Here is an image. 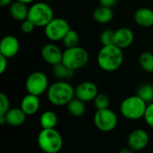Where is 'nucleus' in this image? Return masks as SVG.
<instances>
[{
  "mask_svg": "<svg viewBox=\"0 0 153 153\" xmlns=\"http://www.w3.org/2000/svg\"><path fill=\"white\" fill-rule=\"evenodd\" d=\"M47 1H52V0H47Z\"/></svg>",
  "mask_w": 153,
  "mask_h": 153,
  "instance_id": "37",
  "label": "nucleus"
},
{
  "mask_svg": "<svg viewBox=\"0 0 153 153\" xmlns=\"http://www.w3.org/2000/svg\"><path fill=\"white\" fill-rule=\"evenodd\" d=\"M149 134L143 129H134L133 130L127 138V143L130 149L135 152H140L144 150L149 144Z\"/></svg>",
  "mask_w": 153,
  "mask_h": 153,
  "instance_id": "10",
  "label": "nucleus"
},
{
  "mask_svg": "<svg viewBox=\"0 0 153 153\" xmlns=\"http://www.w3.org/2000/svg\"><path fill=\"white\" fill-rule=\"evenodd\" d=\"M35 24L30 22L29 19H26L24 21L22 22L21 23V30L24 32V33H30L34 30L35 29Z\"/></svg>",
  "mask_w": 153,
  "mask_h": 153,
  "instance_id": "30",
  "label": "nucleus"
},
{
  "mask_svg": "<svg viewBox=\"0 0 153 153\" xmlns=\"http://www.w3.org/2000/svg\"><path fill=\"white\" fill-rule=\"evenodd\" d=\"M71 30L69 23L63 18H54L45 26V35L51 41L62 40Z\"/></svg>",
  "mask_w": 153,
  "mask_h": 153,
  "instance_id": "9",
  "label": "nucleus"
},
{
  "mask_svg": "<svg viewBox=\"0 0 153 153\" xmlns=\"http://www.w3.org/2000/svg\"><path fill=\"white\" fill-rule=\"evenodd\" d=\"M63 53L64 51H62L59 47L53 43L44 45L40 52L42 59L51 65H56L59 63H62Z\"/></svg>",
  "mask_w": 153,
  "mask_h": 153,
  "instance_id": "12",
  "label": "nucleus"
},
{
  "mask_svg": "<svg viewBox=\"0 0 153 153\" xmlns=\"http://www.w3.org/2000/svg\"><path fill=\"white\" fill-rule=\"evenodd\" d=\"M40 107V100L39 96L28 93L21 101L20 108L27 116H32L36 114Z\"/></svg>",
  "mask_w": 153,
  "mask_h": 153,
  "instance_id": "15",
  "label": "nucleus"
},
{
  "mask_svg": "<svg viewBox=\"0 0 153 153\" xmlns=\"http://www.w3.org/2000/svg\"><path fill=\"white\" fill-rule=\"evenodd\" d=\"M58 123L57 115L50 110L43 112L39 117V125L42 129H53L56 128Z\"/></svg>",
  "mask_w": 153,
  "mask_h": 153,
  "instance_id": "21",
  "label": "nucleus"
},
{
  "mask_svg": "<svg viewBox=\"0 0 153 153\" xmlns=\"http://www.w3.org/2000/svg\"><path fill=\"white\" fill-rule=\"evenodd\" d=\"M144 119H145L146 124L150 127L153 128V102L150 103L147 106L146 112H145V115H144Z\"/></svg>",
  "mask_w": 153,
  "mask_h": 153,
  "instance_id": "29",
  "label": "nucleus"
},
{
  "mask_svg": "<svg viewBox=\"0 0 153 153\" xmlns=\"http://www.w3.org/2000/svg\"><path fill=\"white\" fill-rule=\"evenodd\" d=\"M7 59L5 56L0 55V74H4L7 68Z\"/></svg>",
  "mask_w": 153,
  "mask_h": 153,
  "instance_id": "32",
  "label": "nucleus"
},
{
  "mask_svg": "<svg viewBox=\"0 0 153 153\" xmlns=\"http://www.w3.org/2000/svg\"><path fill=\"white\" fill-rule=\"evenodd\" d=\"M38 145L45 153H58L63 147V137L56 129H41L38 134Z\"/></svg>",
  "mask_w": 153,
  "mask_h": 153,
  "instance_id": "3",
  "label": "nucleus"
},
{
  "mask_svg": "<svg viewBox=\"0 0 153 153\" xmlns=\"http://www.w3.org/2000/svg\"><path fill=\"white\" fill-rule=\"evenodd\" d=\"M13 3V0H0L1 6H6V5L12 4Z\"/></svg>",
  "mask_w": 153,
  "mask_h": 153,
  "instance_id": "33",
  "label": "nucleus"
},
{
  "mask_svg": "<svg viewBox=\"0 0 153 153\" xmlns=\"http://www.w3.org/2000/svg\"><path fill=\"white\" fill-rule=\"evenodd\" d=\"M47 98L54 106H67L75 98V89L67 81H57L48 87Z\"/></svg>",
  "mask_w": 153,
  "mask_h": 153,
  "instance_id": "2",
  "label": "nucleus"
},
{
  "mask_svg": "<svg viewBox=\"0 0 153 153\" xmlns=\"http://www.w3.org/2000/svg\"><path fill=\"white\" fill-rule=\"evenodd\" d=\"M134 22L142 27L153 26V10L148 7H141L137 9L134 14Z\"/></svg>",
  "mask_w": 153,
  "mask_h": 153,
  "instance_id": "16",
  "label": "nucleus"
},
{
  "mask_svg": "<svg viewBox=\"0 0 153 153\" xmlns=\"http://www.w3.org/2000/svg\"><path fill=\"white\" fill-rule=\"evenodd\" d=\"M48 87V77L44 73L40 71L31 73L27 77L25 82V88L27 92L36 96H40L47 92Z\"/></svg>",
  "mask_w": 153,
  "mask_h": 153,
  "instance_id": "8",
  "label": "nucleus"
},
{
  "mask_svg": "<svg viewBox=\"0 0 153 153\" xmlns=\"http://www.w3.org/2000/svg\"><path fill=\"white\" fill-rule=\"evenodd\" d=\"M134 39V32L131 29L126 27H122L115 31V40L114 45L119 48H126L132 45Z\"/></svg>",
  "mask_w": 153,
  "mask_h": 153,
  "instance_id": "14",
  "label": "nucleus"
},
{
  "mask_svg": "<svg viewBox=\"0 0 153 153\" xmlns=\"http://www.w3.org/2000/svg\"><path fill=\"white\" fill-rule=\"evenodd\" d=\"M16 1H19V2H22V3H23V4H30V3H32L34 0H16Z\"/></svg>",
  "mask_w": 153,
  "mask_h": 153,
  "instance_id": "36",
  "label": "nucleus"
},
{
  "mask_svg": "<svg viewBox=\"0 0 153 153\" xmlns=\"http://www.w3.org/2000/svg\"><path fill=\"white\" fill-rule=\"evenodd\" d=\"M93 101H94V106L97 108V110L108 108L109 104H110V99L105 93H99Z\"/></svg>",
  "mask_w": 153,
  "mask_h": 153,
  "instance_id": "26",
  "label": "nucleus"
},
{
  "mask_svg": "<svg viewBox=\"0 0 153 153\" xmlns=\"http://www.w3.org/2000/svg\"><path fill=\"white\" fill-rule=\"evenodd\" d=\"M10 109L9 98L4 93H0V116H4Z\"/></svg>",
  "mask_w": 153,
  "mask_h": 153,
  "instance_id": "28",
  "label": "nucleus"
},
{
  "mask_svg": "<svg viewBox=\"0 0 153 153\" xmlns=\"http://www.w3.org/2000/svg\"><path fill=\"white\" fill-rule=\"evenodd\" d=\"M99 2H100V5H102V6L113 8L117 4V0H99Z\"/></svg>",
  "mask_w": 153,
  "mask_h": 153,
  "instance_id": "31",
  "label": "nucleus"
},
{
  "mask_svg": "<svg viewBox=\"0 0 153 153\" xmlns=\"http://www.w3.org/2000/svg\"><path fill=\"white\" fill-rule=\"evenodd\" d=\"M114 17V12L112 8L106 7V6H99L93 12V18L94 20L100 24L108 23Z\"/></svg>",
  "mask_w": 153,
  "mask_h": 153,
  "instance_id": "19",
  "label": "nucleus"
},
{
  "mask_svg": "<svg viewBox=\"0 0 153 153\" xmlns=\"http://www.w3.org/2000/svg\"><path fill=\"white\" fill-rule=\"evenodd\" d=\"M147 106V103L138 95L130 96L121 102L120 112L128 120H139L144 117Z\"/></svg>",
  "mask_w": 153,
  "mask_h": 153,
  "instance_id": "4",
  "label": "nucleus"
},
{
  "mask_svg": "<svg viewBox=\"0 0 153 153\" xmlns=\"http://www.w3.org/2000/svg\"><path fill=\"white\" fill-rule=\"evenodd\" d=\"M62 42H63V45L65 47V48H71L77 47L78 43H79V35L74 30L71 29L65 34V36L62 39Z\"/></svg>",
  "mask_w": 153,
  "mask_h": 153,
  "instance_id": "25",
  "label": "nucleus"
},
{
  "mask_svg": "<svg viewBox=\"0 0 153 153\" xmlns=\"http://www.w3.org/2000/svg\"><path fill=\"white\" fill-rule=\"evenodd\" d=\"M98 94V87L92 82H82L75 88V98L85 103L93 101Z\"/></svg>",
  "mask_w": 153,
  "mask_h": 153,
  "instance_id": "11",
  "label": "nucleus"
},
{
  "mask_svg": "<svg viewBox=\"0 0 153 153\" xmlns=\"http://www.w3.org/2000/svg\"><path fill=\"white\" fill-rule=\"evenodd\" d=\"M67 110L69 114L74 117H82L86 111L85 102L82 101L77 98H74L67 104Z\"/></svg>",
  "mask_w": 153,
  "mask_h": 153,
  "instance_id": "22",
  "label": "nucleus"
},
{
  "mask_svg": "<svg viewBox=\"0 0 153 153\" xmlns=\"http://www.w3.org/2000/svg\"><path fill=\"white\" fill-rule=\"evenodd\" d=\"M74 72L63 63L53 65V74L58 81H68L72 79L74 76Z\"/></svg>",
  "mask_w": 153,
  "mask_h": 153,
  "instance_id": "20",
  "label": "nucleus"
},
{
  "mask_svg": "<svg viewBox=\"0 0 153 153\" xmlns=\"http://www.w3.org/2000/svg\"><path fill=\"white\" fill-rule=\"evenodd\" d=\"M95 126L101 132L108 133L113 131L118 123V118L117 114L109 109H98L93 117Z\"/></svg>",
  "mask_w": 153,
  "mask_h": 153,
  "instance_id": "7",
  "label": "nucleus"
},
{
  "mask_svg": "<svg viewBox=\"0 0 153 153\" xmlns=\"http://www.w3.org/2000/svg\"><path fill=\"white\" fill-rule=\"evenodd\" d=\"M4 117L6 119V125L12 127H18L25 122L27 115L21 108H10Z\"/></svg>",
  "mask_w": 153,
  "mask_h": 153,
  "instance_id": "17",
  "label": "nucleus"
},
{
  "mask_svg": "<svg viewBox=\"0 0 153 153\" xmlns=\"http://www.w3.org/2000/svg\"><path fill=\"white\" fill-rule=\"evenodd\" d=\"M90 56L86 49L82 47H74L65 48L63 53L62 63L68 66L70 69L76 71L84 67L89 62Z\"/></svg>",
  "mask_w": 153,
  "mask_h": 153,
  "instance_id": "6",
  "label": "nucleus"
},
{
  "mask_svg": "<svg viewBox=\"0 0 153 153\" xmlns=\"http://www.w3.org/2000/svg\"><path fill=\"white\" fill-rule=\"evenodd\" d=\"M20 49V43L17 38L13 35L4 36L0 42V55L6 58L13 57Z\"/></svg>",
  "mask_w": 153,
  "mask_h": 153,
  "instance_id": "13",
  "label": "nucleus"
},
{
  "mask_svg": "<svg viewBox=\"0 0 153 153\" xmlns=\"http://www.w3.org/2000/svg\"><path fill=\"white\" fill-rule=\"evenodd\" d=\"M28 19L36 27H45L54 19V11L48 4L38 2L29 8Z\"/></svg>",
  "mask_w": 153,
  "mask_h": 153,
  "instance_id": "5",
  "label": "nucleus"
},
{
  "mask_svg": "<svg viewBox=\"0 0 153 153\" xmlns=\"http://www.w3.org/2000/svg\"><path fill=\"white\" fill-rule=\"evenodd\" d=\"M137 95L146 103L153 102V85L148 83L141 85L137 90Z\"/></svg>",
  "mask_w": 153,
  "mask_h": 153,
  "instance_id": "24",
  "label": "nucleus"
},
{
  "mask_svg": "<svg viewBox=\"0 0 153 153\" xmlns=\"http://www.w3.org/2000/svg\"><path fill=\"white\" fill-rule=\"evenodd\" d=\"M139 64L143 70L147 73H153V54L151 52H143L139 56Z\"/></svg>",
  "mask_w": 153,
  "mask_h": 153,
  "instance_id": "23",
  "label": "nucleus"
},
{
  "mask_svg": "<svg viewBox=\"0 0 153 153\" xmlns=\"http://www.w3.org/2000/svg\"><path fill=\"white\" fill-rule=\"evenodd\" d=\"M10 14L13 19L22 22L28 19L29 8L27 7L26 4L19 1H14L10 6Z\"/></svg>",
  "mask_w": 153,
  "mask_h": 153,
  "instance_id": "18",
  "label": "nucleus"
},
{
  "mask_svg": "<svg viewBox=\"0 0 153 153\" xmlns=\"http://www.w3.org/2000/svg\"><path fill=\"white\" fill-rule=\"evenodd\" d=\"M117 153H134V152H133V150H132V149H130V148H129V149L125 148V149H121V150H119Z\"/></svg>",
  "mask_w": 153,
  "mask_h": 153,
  "instance_id": "34",
  "label": "nucleus"
},
{
  "mask_svg": "<svg viewBox=\"0 0 153 153\" xmlns=\"http://www.w3.org/2000/svg\"><path fill=\"white\" fill-rule=\"evenodd\" d=\"M6 124V119L4 116H0V125L1 126H4Z\"/></svg>",
  "mask_w": 153,
  "mask_h": 153,
  "instance_id": "35",
  "label": "nucleus"
},
{
  "mask_svg": "<svg viewBox=\"0 0 153 153\" xmlns=\"http://www.w3.org/2000/svg\"><path fill=\"white\" fill-rule=\"evenodd\" d=\"M124 53L116 45L103 46L98 53L97 63L99 66L106 72H114L123 64Z\"/></svg>",
  "mask_w": 153,
  "mask_h": 153,
  "instance_id": "1",
  "label": "nucleus"
},
{
  "mask_svg": "<svg viewBox=\"0 0 153 153\" xmlns=\"http://www.w3.org/2000/svg\"><path fill=\"white\" fill-rule=\"evenodd\" d=\"M100 40L102 46L114 45L115 40V31L112 30H105L100 35Z\"/></svg>",
  "mask_w": 153,
  "mask_h": 153,
  "instance_id": "27",
  "label": "nucleus"
}]
</instances>
